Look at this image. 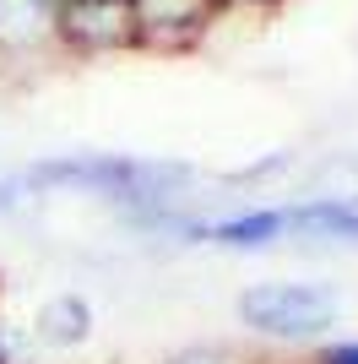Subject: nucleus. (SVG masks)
<instances>
[{
    "label": "nucleus",
    "mask_w": 358,
    "mask_h": 364,
    "mask_svg": "<svg viewBox=\"0 0 358 364\" xmlns=\"http://www.w3.org/2000/svg\"><path fill=\"white\" fill-rule=\"evenodd\" d=\"M55 22H60V0H0V38H11V44H22V38L33 44Z\"/></svg>",
    "instance_id": "nucleus-3"
},
{
    "label": "nucleus",
    "mask_w": 358,
    "mask_h": 364,
    "mask_svg": "<svg viewBox=\"0 0 358 364\" xmlns=\"http://www.w3.org/2000/svg\"><path fill=\"white\" fill-rule=\"evenodd\" d=\"M320 364H358V343H331L320 353Z\"/></svg>",
    "instance_id": "nucleus-5"
},
{
    "label": "nucleus",
    "mask_w": 358,
    "mask_h": 364,
    "mask_svg": "<svg viewBox=\"0 0 358 364\" xmlns=\"http://www.w3.org/2000/svg\"><path fill=\"white\" fill-rule=\"evenodd\" d=\"M342 299L326 283H255L239 294V321L261 337H315L337 321Z\"/></svg>",
    "instance_id": "nucleus-1"
},
{
    "label": "nucleus",
    "mask_w": 358,
    "mask_h": 364,
    "mask_svg": "<svg viewBox=\"0 0 358 364\" xmlns=\"http://www.w3.org/2000/svg\"><path fill=\"white\" fill-rule=\"evenodd\" d=\"M33 180H65L92 185L114 201H163L168 185L185 180L179 164H136V158H87V164H44Z\"/></svg>",
    "instance_id": "nucleus-2"
},
{
    "label": "nucleus",
    "mask_w": 358,
    "mask_h": 364,
    "mask_svg": "<svg viewBox=\"0 0 358 364\" xmlns=\"http://www.w3.org/2000/svg\"><path fill=\"white\" fill-rule=\"evenodd\" d=\"M87 326H92L87 304L71 299V294H60V299H49L44 310H38V332H44L49 343H82V337H87Z\"/></svg>",
    "instance_id": "nucleus-4"
}]
</instances>
